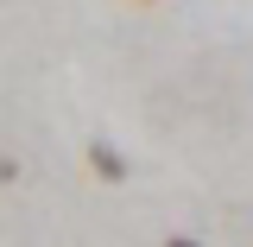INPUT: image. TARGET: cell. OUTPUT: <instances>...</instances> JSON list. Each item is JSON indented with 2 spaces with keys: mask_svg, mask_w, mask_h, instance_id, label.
I'll return each instance as SVG.
<instances>
[]
</instances>
